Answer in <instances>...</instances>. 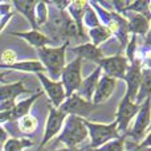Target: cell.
Wrapping results in <instances>:
<instances>
[{
  "label": "cell",
  "mask_w": 151,
  "mask_h": 151,
  "mask_svg": "<svg viewBox=\"0 0 151 151\" xmlns=\"http://www.w3.org/2000/svg\"><path fill=\"white\" fill-rule=\"evenodd\" d=\"M125 141H126V137L121 135L119 138L107 142L104 146L98 147V149L94 151H125Z\"/></svg>",
  "instance_id": "28"
},
{
  "label": "cell",
  "mask_w": 151,
  "mask_h": 151,
  "mask_svg": "<svg viewBox=\"0 0 151 151\" xmlns=\"http://www.w3.org/2000/svg\"><path fill=\"white\" fill-rule=\"evenodd\" d=\"M11 35L16 37H20V39H24L29 45H32L36 49L49 47L50 44V40L40 29H31L28 32H11Z\"/></svg>",
  "instance_id": "15"
},
{
  "label": "cell",
  "mask_w": 151,
  "mask_h": 151,
  "mask_svg": "<svg viewBox=\"0 0 151 151\" xmlns=\"http://www.w3.org/2000/svg\"><path fill=\"white\" fill-rule=\"evenodd\" d=\"M37 78H39L40 83H41L44 91L47 93L49 102L53 107L58 109V107L63 105V102L65 101L66 94L64 90V86L60 81H52L47 77L44 73H37Z\"/></svg>",
  "instance_id": "10"
},
{
  "label": "cell",
  "mask_w": 151,
  "mask_h": 151,
  "mask_svg": "<svg viewBox=\"0 0 151 151\" xmlns=\"http://www.w3.org/2000/svg\"><path fill=\"white\" fill-rule=\"evenodd\" d=\"M29 89L24 86V81L20 80L17 82L4 83L0 86V102L3 101H16L19 96L21 94H28Z\"/></svg>",
  "instance_id": "16"
},
{
  "label": "cell",
  "mask_w": 151,
  "mask_h": 151,
  "mask_svg": "<svg viewBox=\"0 0 151 151\" xmlns=\"http://www.w3.org/2000/svg\"><path fill=\"white\" fill-rule=\"evenodd\" d=\"M12 16H13V13L11 12V13H8V15H5L4 17L1 19V21H0V32H3V29L5 28V25L8 24V21L12 19Z\"/></svg>",
  "instance_id": "33"
},
{
  "label": "cell",
  "mask_w": 151,
  "mask_h": 151,
  "mask_svg": "<svg viewBox=\"0 0 151 151\" xmlns=\"http://www.w3.org/2000/svg\"><path fill=\"white\" fill-rule=\"evenodd\" d=\"M0 69L3 70H19L27 73H45L44 66L40 61L28 60V61H16L13 64H0Z\"/></svg>",
  "instance_id": "18"
},
{
  "label": "cell",
  "mask_w": 151,
  "mask_h": 151,
  "mask_svg": "<svg viewBox=\"0 0 151 151\" xmlns=\"http://www.w3.org/2000/svg\"><path fill=\"white\" fill-rule=\"evenodd\" d=\"M138 110H139L138 104L131 101L129 97L123 96V98L121 99L119 105H118V107H117V111H115L114 122L117 123L118 133H122L123 135L127 133L131 121H133V118L137 115Z\"/></svg>",
  "instance_id": "8"
},
{
  "label": "cell",
  "mask_w": 151,
  "mask_h": 151,
  "mask_svg": "<svg viewBox=\"0 0 151 151\" xmlns=\"http://www.w3.org/2000/svg\"><path fill=\"white\" fill-rule=\"evenodd\" d=\"M0 83H8L5 80V73H1V72H0Z\"/></svg>",
  "instance_id": "39"
},
{
  "label": "cell",
  "mask_w": 151,
  "mask_h": 151,
  "mask_svg": "<svg viewBox=\"0 0 151 151\" xmlns=\"http://www.w3.org/2000/svg\"><path fill=\"white\" fill-rule=\"evenodd\" d=\"M60 80L66 97L74 94L82 82V60L80 57H76L73 61L66 64L61 72Z\"/></svg>",
  "instance_id": "5"
},
{
  "label": "cell",
  "mask_w": 151,
  "mask_h": 151,
  "mask_svg": "<svg viewBox=\"0 0 151 151\" xmlns=\"http://www.w3.org/2000/svg\"><path fill=\"white\" fill-rule=\"evenodd\" d=\"M40 96H41V91H37V93L29 96L28 98L17 102V104L15 105V107L11 110V117H12V121H11V122L19 121L20 118L28 115L29 111H31V109H32V106H33V104L40 98Z\"/></svg>",
  "instance_id": "19"
},
{
  "label": "cell",
  "mask_w": 151,
  "mask_h": 151,
  "mask_svg": "<svg viewBox=\"0 0 151 151\" xmlns=\"http://www.w3.org/2000/svg\"><path fill=\"white\" fill-rule=\"evenodd\" d=\"M69 47V41L64 42L58 47H44L37 49V56L40 63L44 66L47 77L52 81H60L61 72L66 65V49Z\"/></svg>",
  "instance_id": "1"
},
{
  "label": "cell",
  "mask_w": 151,
  "mask_h": 151,
  "mask_svg": "<svg viewBox=\"0 0 151 151\" xmlns=\"http://www.w3.org/2000/svg\"><path fill=\"white\" fill-rule=\"evenodd\" d=\"M135 48H137V36H131L126 44V56L129 63H133L135 60Z\"/></svg>",
  "instance_id": "29"
},
{
  "label": "cell",
  "mask_w": 151,
  "mask_h": 151,
  "mask_svg": "<svg viewBox=\"0 0 151 151\" xmlns=\"http://www.w3.org/2000/svg\"><path fill=\"white\" fill-rule=\"evenodd\" d=\"M17 126H19V131L24 135H31L35 131L37 130V126H39V121L35 115L28 114L25 117L20 118L17 121Z\"/></svg>",
  "instance_id": "23"
},
{
  "label": "cell",
  "mask_w": 151,
  "mask_h": 151,
  "mask_svg": "<svg viewBox=\"0 0 151 151\" xmlns=\"http://www.w3.org/2000/svg\"><path fill=\"white\" fill-rule=\"evenodd\" d=\"M12 121V117H11V111H0V125L1 123H7Z\"/></svg>",
  "instance_id": "31"
},
{
  "label": "cell",
  "mask_w": 151,
  "mask_h": 151,
  "mask_svg": "<svg viewBox=\"0 0 151 151\" xmlns=\"http://www.w3.org/2000/svg\"><path fill=\"white\" fill-rule=\"evenodd\" d=\"M146 48L147 49H151V21H150L149 32L146 33Z\"/></svg>",
  "instance_id": "36"
},
{
  "label": "cell",
  "mask_w": 151,
  "mask_h": 151,
  "mask_svg": "<svg viewBox=\"0 0 151 151\" xmlns=\"http://www.w3.org/2000/svg\"><path fill=\"white\" fill-rule=\"evenodd\" d=\"M151 123V98H147L139 105V110L135 115V122L133 127L129 129L125 137H130L134 142L141 143L145 139V134L150 129Z\"/></svg>",
  "instance_id": "4"
},
{
  "label": "cell",
  "mask_w": 151,
  "mask_h": 151,
  "mask_svg": "<svg viewBox=\"0 0 151 151\" xmlns=\"http://www.w3.org/2000/svg\"><path fill=\"white\" fill-rule=\"evenodd\" d=\"M1 61H3V64H13V63H16V53L13 52L12 49H7V50H4L3 52V55H1Z\"/></svg>",
  "instance_id": "30"
},
{
  "label": "cell",
  "mask_w": 151,
  "mask_h": 151,
  "mask_svg": "<svg viewBox=\"0 0 151 151\" xmlns=\"http://www.w3.org/2000/svg\"><path fill=\"white\" fill-rule=\"evenodd\" d=\"M53 151H86L85 149H78V147H74V149H69V147H64V149H57Z\"/></svg>",
  "instance_id": "37"
},
{
  "label": "cell",
  "mask_w": 151,
  "mask_h": 151,
  "mask_svg": "<svg viewBox=\"0 0 151 151\" xmlns=\"http://www.w3.org/2000/svg\"><path fill=\"white\" fill-rule=\"evenodd\" d=\"M85 126L88 130V137L90 138V147L93 150H97L98 147L104 146L105 143L121 137L115 122L97 123L85 119Z\"/></svg>",
  "instance_id": "3"
},
{
  "label": "cell",
  "mask_w": 151,
  "mask_h": 151,
  "mask_svg": "<svg viewBox=\"0 0 151 151\" xmlns=\"http://www.w3.org/2000/svg\"><path fill=\"white\" fill-rule=\"evenodd\" d=\"M70 50L73 53H76L77 57H80L81 60H90V61H96V63H98V61L104 57L102 50L99 49L98 47L93 45L89 41L77 45V47H72Z\"/></svg>",
  "instance_id": "17"
},
{
  "label": "cell",
  "mask_w": 151,
  "mask_h": 151,
  "mask_svg": "<svg viewBox=\"0 0 151 151\" xmlns=\"http://www.w3.org/2000/svg\"><path fill=\"white\" fill-rule=\"evenodd\" d=\"M86 36L90 39L91 44L98 47L99 44H102L104 41H106L107 39L111 37V33L109 32V29L105 28L104 25H99V27H96V28H91L89 29V33Z\"/></svg>",
  "instance_id": "24"
},
{
  "label": "cell",
  "mask_w": 151,
  "mask_h": 151,
  "mask_svg": "<svg viewBox=\"0 0 151 151\" xmlns=\"http://www.w3.org/2000/svg\"><path fill=\"white\" fill-rule=\"evenodd\" d=\"M88 138V130L85 126V119L76 115H68L65 118L63 130L58 134L57 142L65 145V147L74 149L78 147L85 139Z\"/></svg>",
  "instance_id": "2"
},
{
  "label": "cell",
  "mask_w": 151,
  "mask_h": 151,
  "mask_svg": "<svg viewBox=\"0 0 151 151\" xmlns=\"http://www.w3.org/2000/svg\"><path fill=\"white\" fill-rule=\"evenodd\" d=\"M97 64H98V68L104 72L105 76L111 77L114 80H123L130 63L125 56L117 53L114 56L102 57Z\"/></svg>",
  "instance_id": "7"
},
{
  "label": "cell",
  "mask_w": 151,
  "mask_h": 151,
  "mask_svg": "<svg viewBox=\"0 0 151 151\" xmlns=\"http://www.w3.org/2000/svg\"><path fill=\"white\" fill-rule=\"evenodd\" d=\"M31 146H33V142L28 138H8L1 151H24Z\"/></svg>",
  "instance_id": "22"
},
{
  "label": "cell",
  "mask_w": 151,
  "mask_h": 151,
  "mask_svg": "<svg viewBox=\"0 0 151 151\" xmlns=\"http://www.w3.org/2000/svg\"><path fill=\"white\" fill-rule=\"evenodd\" d=\"M12 7H15L27 20L29 21L32 29H39L36 24V19H35V8H36L37 1H24V0H16V1L11 3Z\"/></svg>",
  "instance_id": "20"
},
{
  "label": "cell",
  "mask_w": 151,
  "mask_h": 151,
  "mask_svg": "<svg viewBox=\"0 0 151 151\" xmlns=\"http://www.w3.org/2000/svg\"><path fill=\"white\" fill-rule=\"evenodd\" d=\"M151 98V69H142L141 83H139L138 94L135 98V104L141 105L145 99Z\"/></svg>",
  "instance_id": "21"
},
{
  "label": "cell",
  "mask_w": 151,
  "mask_h": 151,
  "mask_svg": "<svg viewBox=\"0 0 151 151\" xmlns=\"http://www.w3.org/2000/svg\"><path fill=\"white\" fill-rule=\"evenodd\" d=\"M3 17H4V16H1V15H0V21H1V19H3Z\"/></svg>",
  "instance_id": "41"
},
{
  "label": "cell",
  "mask_w": 151,
  "mask_h": 151,
  "mask_svg": "<svg viewBox=\"0 0 151 151\" xmlns=\"http://www.w3.org/2000/svg\"><path fill=\"white\" fill-rule=\"evenodd\" d=\"M115 88H117V80L102 74L101 77H99L98 83H97V88L93 94L91 104L98 106V105L106 102L107 99H110V97H111L113 93L115 91Z\"/></svg>",
  "instance_id": "12"
},
{
  "label": "cell",
  "mask_w": 151,
  "mask_h": 151,
  "mask_svg": "<svg viewBox=\"0 0 151 151\" xmlns=\"http://www.w3.org/2000/svg\"><path fill=\"white\" fill-rule=\"evenodd\" d=\"M102 76V70L97 66L90 74L86 78H82V82H81L80 88L77 89L76 94L80 96L82 99L88 102H91L93 99V94L96 91V88H97V83L99 81V77Z\"/></svg>",
  "instance_id": "13"
},
{
  "label": "cell",
  "mask_w": 151,
  "mask_h": 151,
  "mask_svg": "<svg viewBox=\"0 0 151 151\" xmlns=\"http://www.w3.org/2000/svg\"><path fill=\"white\" fill-rule=\"evenodd\" d=\"M7 139H8V131L0 125V146L3 147V145L7 142Z\"/></svg>",
  "instance_id": "32"
},
{
  "label": "cell",
  "mask_w": 151,
  "mask_h": 151,
  "mask_svg": "<svg viewBox=\"0 0 151 151\" xmlns=\"http://www.w3.org/2000/svg\"><path fill=\"white\" fill-rule=\"evenodd\" d=\"M82 24L88 25L90 29H91V28H96V27L102 25V24L99 23V19H98V16H97V13H96V11H94V8L90 5V3H89L88 8H86L85 13H83Z\"/></svg>",
  "instance_id": "26"
},
{
  "label": "cell",
  "mask_w": 151,
  "mask_h": 151,
  "mask_svg": "<svg viewBox=\"0 0 151 151\" xmlns=\"http://www.w3.org/2000/svg\"><path fill=\"white\" fill-rule=\"evenodd\" d=\"M126 15H127V29L129 32L133 33V36H137V35H146L149 32L150 28V21L151 19L146 17L143 15H139V13L135 12H129V11H125Z\"/></svg>",
  "instance_id": "14"
},
{
  "label": "cell",
  "mask_w": 151,
  "mask_h": 151,
  "mask_svg": "<svg viewBox=\"0 0 151 151\" xmlns=\"http://www.w3.org/2000/svg\"><path fill=\"white\" fill-rule=\"evenodd\" d=\"M138 146H141V147H150V149H151V129H150V133L147 134V137L138 145Z\"/></svg>",
  "instance_id": "34"
},
{
  "label": "cell",
  "mask_w": 151,
  "mask_h": 151,
  "mask_svg": "<svg viewBox=\"0 0 151 151\" xmlns=\"http://www.w3.org/2000/svg\"><path fill=\"white\" fill-rule=\"evenodd\" d=\"M150 129H151V123H150Z\"/></svg>",
  "instance_id": "43"
},
{
  "label": "cell",
  "mask_w": 151,
  "mask_h": 151,
  "mask_svg": "<svg viewBox=\"0 0 151 151\" xmlns=\"http://www.w3.org/2000/svg\"><path fill=\"white\" fill-rule=\"evenodd\" d=\"M131 151H151L150 147H141V146H137L134 150H131Z\"/></svg>",
  "instance_id": "38"
},
{
  "label": "cell",
  "mask_w": 151,
  "mask_h": 151,
  "mask_svg": "<svg viewBox=\"0 0 151 151\" xmlns=\"http://www.w3.org/2000/svg\"><path fill=\"white\" fill-rule=\"evenodd\" d=\"M145 64H146V69H151V49L145 53Z\"/></svg>",
  "instance_id": "35"
},
{
  "label": "cell",
  "mask_w": 151,
  "mask_h": 151,
  "mask_svg": "<svg viewBox=\"0 0 151 151\" xmlns=\"http://www.w3.org/2000/svg\"><path fill=\"white\" fill-rule=\"evenodd\" d=\"M96 107H97L96 105L85 101V99H82L80 96H77L74 93L72 96L66 97L65 101L63 102V105L58 107V110L63 111L66 117L68 115H76V117H80L82 119H88V117L96 110Z\"/></svg>",
  "instance_id": "6"
},
{
  "label": "cell",
  "mask_w": 151,
  "mask_h": 151,
  "mask_svg": "<svg viewBox=\"0 0 151 151\" xmlns=\"http://www.w3.org/2000/svg\"><path fill=\"white\" fill-rule=\"evenodd\" d=\"M125 11H129V12H135V13H139V15H143V16H146V17L151 19V13L149 11V1H145V0L129 3L127 8H126ZM125 11H123V12H125Z\"/></svg>",
  "instance_id": "27"
},
{
  "label": "cell",
  "mask_w": 151,
  "mask_h": 151,
  "mask_svg": "<svg viewBox=\"0 0 151 151\" xmlns=\"http://www.w3.org/2000/svg\"><path fill=\"white\" fill-rule=\"evenodd\" d=\"M48 15H49L48 4L44 1H37L36 8H35V19H36V24L39 28L48 21Z\"/></svg>",
  "instance_id": "25"
},
{
  "label": "cell",
  "mask_w": 151,
  "mask_h": 151,
  "mask_svg": "<svg viewBox=\"0 0 151 151\" xmlns=\"http://www.w3.org/2000/svg\"><path fill=\"white\" fill-rule=\"evenodd\" d=\"M66 115L63 111H60L58 109L53 107L52 105L49 106V114H48L47 122H45V127H44V134H42V139L40 147H44L45 145H48L56 135L61 133L63 130L64 122H65Z\"/></svg>",
  "instance_id": "9"
},
{
  "label": "cell",
  "mask_w": 151,
  "mask_h": 151,
  "mask_svg": "<svg viewBox=\"0 0 151 151\" xmlns=\"http://www.w3.org/2000/svg\"><path fill=\"white\" fill-rule=\"evenodd\" d=\"M149 11H150V13H151V1H149Z\"/></svg>",
  "instance_id": "40"
},
{
  "label": "cell",
  "mask_w": 151,
  "mask_h": 151,
  "mask_svg": "<svg viewBox=\"0 0 151 151\" xmlns=\"http://www.w3.org/2000/svg\"><path fill=\"white\" fill-rule=\"evenodd\" d=\"M142 61L135 57L133 63L129 64V68L125 74V82H126V93L125 96L129 97L131 101L135 102L137 94H138L139 83H141V77H142Z\"/></svg>",
  "instance_id": "11"
},
{
  "label": "cell",
  "mask_w": 151,
  "mask_h": 151,
  "mask_svg": "<svg viewBox=\"0 0 151 151\" xmlns=\"http://www.w3.org/2000/svg\"><path fill=\"white\" fill-rule=\"evenodd\" d=\"M1 149H3V147H1V146H0V151H1Z\"/></svg>",
  "instance_id": "42"
}]
</instances>
